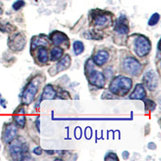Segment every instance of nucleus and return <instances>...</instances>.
I'll return each mask as SVG.
<instances>
[{"mask_svg":"<svg viewBox=\"0 0 161 161\" xmlns=\"http://www.w3.org/2000/svg\"><path fill=\"white\" fill-rule=\"evenodd\" d=\"M49 38L50 40H52L53 44L56 46L60 45V44H63L66 40H68L69 39L68 36H67L64 33H63L62 31H54L52 33H50Z\"/></svg>","mask_w":161,"mask_h":161,"instance_id":"ddd939ff","label":"nucleus"},{"mask_svg":"<svg viewBox=\"0 0 161 161\" xmlns=\"http://www.w3.org/2000/svg\"><path fill=\"white\" fill-rule=\"evenodd\" d=\"M25 2L24 0H16L14 3L12 4V8L15 11H19L21 8H23L25 6Z\"/></svg>","mask_w":161,"mask_h":161,"instance_id":"a878e982","label":"nucleus"},{"mask_svg":"<svg viewBox=\"0 0 161 161\" xmlns=\"http://www.w3.org/2000/svg\"><path fill=\"white\" fill-rule=\"evenodd\" d=\"M45 152H46V153H48V155H53V154L54 153V151H48V150H46Z\"/></svg>","mask_w":161,"mask_h":161,"instance_id":"473e14b6","label":"nucleus"},{"mask_svg":"<svg viewBox=\"0 0 161 161\" xmlns=\"http://www.w3.org/2000/svg\"><path fill=\"white\" fill-rule=\"evenodd\" d=\"M9 152L13 159H24L26 152H28V147H26L25 143H21L18 141L13 140L11 143Z\"/></svg>","mask_w":161,"mask_h":161,"instance_id":"423d86ee","label":"nucleus"},{"mask_svg":"<svg viewBox=\"0 0 161 161\" xmlns=\"http://www.w3.org/2000/svg\"><path fill=\"white\" fill-rule=\"evenodd\" d=\"M16 29L15 26L12 25L8 20L4 19H0V31L3 33H10L13 32Z\"/></svg>","mask_w":161,"mask_h":161,"instance_id":"6ab92c4d","label":"nucleus"},{"mask_svg":"<svg viewBox=\"0 0 161 161\" xmlns=\"http://www.w3.org/2000/svg\"><path fill=\"white\" fill-rule=\"evenodd\" d=\"M129 155H130V154H129V152H127V151H124V152H123V153H122V156H123V158L124 159H127L129 158Z\"/></svg>","mask_w":161,"mask_h":161,"instance_id":"c756f323","label":"nucleus"},{"mask_svg":"<svg viewBox=\"0 0 161 161\" xmlns=\"http://www.w3.org/2000/svg\"><path fill=\"white\" fill-rule=\"evenodd\" d=\"M2 13H3V8L2 7H0V15H2Z\"/></svg>","mask_w":161,"mask_h":161,"instance_id":"72a5a7b5","label":"nucleus"},{"mask_svg":"<svg viewBox=\"0 0 161 161\" xmlns=\"http://www.w3.org/2000/svg\"><path fill=\"white\" fill-rule=\"evenodd\" d=\"M109 59V53L107 51L101 50L97 52L93 57V61L95 64L98 66H102L107 62Z\"/></svg>","mask_w":161,"mask_h":161,"instance_id":"4468645a","label":"nucleus"},{"mask_svg":"<svg viewBox=\"0 0 161 161\" xmlns=\"http://www.w3.org/2000/svg\"><path fill=\"white\" fill-rule=\"evenodd\" d=\"M57 96V92L53 89V86L50 84L46 85L44 86V90H43L42 95H41V98H40V102L38 103L39 106H40V103L41 101L44 100V99H54Z\"/></svg>","mask_w":161,"mask_h":161,"instance_id":"f3484780","label":"nucleus"},{"mask_svg":"<svg viewBox=\"0 0 161 161\" xmlns=\"http://www.w3.org/2000/svg\"><path fill=\"white\" fill-rule=\"evenodd\" d=\"M91 19L96 27L103 28L111 24V16L109 12H104L101 10H93L91 13Z\"/></svg>","mask_w":161,"mask_h":161,"instance_id":"20e7f679","label":"nucleus"},{"mask_svg":"<svg viewBox=\"0 0 161 161\" xmlns=\"http://www.w3.org/2000/svg\"><path fill=\"white\" fill-rule=\"evenodd\" d=\"M0 98H1V94H0Z\"/></svg>","mask_w":161,"mask_h":161,"instance_id":"c9c22d12","label":"nucleus"},{"mask_svg":"<svg viewBox=\"0 0 161 161\" xmlns=\"http://www.w3.org/2000/svg\"><path fill=\"white\" fill-rule=\"evenodd\" d=\"M63 56V49L60 48L58 46H56L55 48H53L50 53V60L52 61L60 60Z\"/></svg>","mask_w":161,"mask_h":161,"instance_id":"aec40b11","label":"nucleus"},{"mask_svg":"<svg viewBox=\"0 0 161 161\" xmlns=\"http://www.w3.org/2000/svg\"><path fill=\"white\" fill-rule=\"evenodd\" d=\"M36 129H37V130H38V131L40 132V118H38V119H37V120H36Z\"/></svg>","mask_w":161,"mask_h":161,"instance_id":"2f4dec72","label":"nucleus"},{"mask_svg":"<svg viewBox=\"0 0 161 161\" xmlns=\"http://www.w3.org/2000/svg\"><path fill=\"white\" fill-rule=\"evenodd\" d=\"M57 120H127V119H57Z\"/></svg>","mask_w":161,"mask_h":161,"instance_id":"b1692460","label":"nucleus"},{"mask_svg":"<svg viewBox=\"0 0 161 161\" xmlns=\"http://www.w3.org/2000/svg\"><path fill=\"white\" fill-rule=\"evenodd\" d=\"M152 44L148 38L144 36H139L135 42V50L138 57H143L150 53Z\"/></svg>","mask_w":161,"mask_h":161,"instance_id":"39448f33","label":"nucleus"},{"mask_svg":"<svg viewBox=\"0 0 161 161\" xmlns=\"http://www.w3.org/2000/svg\"><path fill=\"white\" fill-rule=\"evenodd\" d=\"M147 93L145 90L144 86L142 84H137L135 87V90L132 92L130 95V99H135V100H143L146 97Z\"/></svg>","mask_w":161,"mask_h":161,"instance_id":"2eb2a0df","label":"nucleus"},{"mask_svg":"<svg viewBox=\"0 0 161 161\" xmlns=\"http://www.w3.org/2000/svg\"><path fill=\"white\" fill-rule=\"evenodd\" d=\"M0 150H1V144H0Z\"/></svg>","mask_w":161,"mask_h":161,"instance_id":"f704fd0d","label":"nucleus"},{"mask_svg":"<svg viewBox=\"0 0 161 161\" xmlns=\"http://www.w3.org/2000/svg\"><path fill=\"white\" fill-rule=\"evenodd\" d=\"M48 44V39L43 34H40L39 36H35L31 38V49H35L37 47H42V46H46Z\"/></svg>","mask_w":161,"mask_h":161,"instance_id":"dca6fc26","label":"nucleus"},{"mask_svg":"<svg viewBox=\"0 0 161 161\" xmlns=\"http://www.w3.org/2000/svg\"><path fill=\"white\" fill-rule=\"evenodd\" d=\"M37 58H38L39 61L42 64H45L48 62V51L44 48V46L40 47L39 48V53L37 55Z\"/></svg>","mask_w":161,"mask_h":161,"instance_id":"412c9836","label":"nucleus"},{"mask_svg":"<svg viewBox=\"0 0 161 161\" xmlns=\"http://www.w3.org/2000/svg\"><path fill=\"white\" fill-rule=\"evenodd\" d=\"M13 114H14L13 119H14L15 125L20 128H24L26 124V112L24 107L19 106Z\"/></svg>","mask_w":161,"mask_h":161,"instance_id":"f8f14e48","label":"nucleus"},{"mask_svg":"<svg viewBox=\"0 0 161 161\" xmlns=\"http://www.w3.org/2000/svg\"><path fill=\"white\" fill-rule=\"evenodd\" d=\"M147 147L151 149V150H155V149H156V145L154 143H152V142H151V143L147 144Z\"/></svg>","mask_w":161,"mask_h":161,"instance_id":"c85d7f7f","label":"nucleus"},{"mask_svg":"<svg viewBox=\"0 0 161 161\" xmlns=\"http://www.w3.org/2000/svg\"><path fill=\"white\" fill-rule=\"evenodd\" d=\"M40 86V80L37 78H33L27 84L25 89L23 91L22 103L25 106H28L32 103L38 92V88Z\"/></svg>","mask_w":161,"mask_h":161,"instance_id":"f03ea898","label":"nucleus"},{"mask_svg":"<svg viewBox=\"0 0 161 161\" xmlns=\"http://www.w3.org/2000/svg\"><path fill=\"white\" fill-rule=\"evenodd\" d=\"M32 152L35 155H36V156H40V155H42L43 153V149L40 147H35V148L33 149Z\"/></svg>","mask_w":161,"mask_h":161,"instance_id":"cd10ccee","label":"nucleus"},{"mask_svg":"<svg viewBox=\"0 0 161 161\" xmlns=\"http://www.w3.org/2000/svg\"><path fill=\"white\" fill-rule=\"evenodd\" d=\"M116 32L121 35H126L130 31V27H129V21L127 17L125 15H122L118 18L115 23V28H114Z\"/></svg>","mask_w":161,"mask_h":161,"instance_id":"9b49d317","label":"nucleus"},{"mask_svg":"<svg viewBox=\"0 0 161 161\" xmlns=\"http://www.w3.org/2000/svg\"><path fill=\"white\" fill-rule=\"evenodd\" d=\"M6 103V100L5 99H1L0 98V105L3 107V108H6L7 107V105L5 104Z\"/></svg>","mask_w":161,"mask_h":161,"instance_id":"7c9ffc66","label":"nucleus"},{"mask_svg":"<svg viewBox=\"0 0 161 161\" xmlns=\"http://www.w3.org/2000/svg\"><path fill=\"white\" fill-rule=\"evenodd\" d=\"M159 19H160V15H159V13H154V14L152 15V16L149 18L148 22H147V25L150 26V27H153V26L156 25V24L159 23Z\"/></svg>","mask_w":161,"mask_h":161,"instance_id":"5701e85b","label":"nucleus"},{"mask_svg":"<svg viewBox=\"0 0 161 161\" xmlns=\"http://www.w3.org/2000/svg\"><path fill=\"white\" fill-rule=\"evenodd\" d=\"M123 69L130 75H138L141 71L142 66L140 63L134 57H127L123 61Z\"/></svg>","mask_w":161,"mask_h":161,"instance_id":"0eeeda50","label":"nucleus"},{"mask_svg":"<svg viewBox=\"0 0 161 161\" xmlns=\"http://www.w3.org/2000/svg\"><path fill=\"white\" fill-rule=\"evenodd\" d=\"M132 87V80L129 77L119 76L113 79L109 87V90L112 93L115 95L123 96L126 95L130 91Z\"/></svg>","mask_w":161,"mask_h":161,"instance_id":"f257e3e1","label":"nucleus"},{"mask_svg":"<svg viewBox=\"0 0 161 161\" xmlns=\"http://www.w3.org/2000/svg\"><path fill=\"white\" fill-rule=\"evenodd\" d=\"M27 43L26 36L21 32L13 33L8 38V47L13 52H20L24 48Z\"/></svg>","mask_w":161,"mask_h":161,"instance_id":"7ed1b4c3","label":"nucleus"},{"mask_svg":"<svg viewBox=\"0 0 161 161\" xmlns=\"http://www.w3.org/2000/svg\"><path fill=\"white\" fill-rule=\"evenodd\" d=\"M73 50H74V53L77 56L80 55L85 50L84 44L81 41H80V40H76V41H74V43L73 44Z\"/></svg>","mask_w":161,"mask_h":161,"instance_id":"4be33fe9","label":"nucleus"},{"mask_svg":"<svg viewBox=\"0 0 161 161\" xmlns=\"http://www.w3.org/2000/svg\"><path fill=\"white\" fill-rule=\"evenodd\" d=\"M156 103L154 101L150 100V99H147V100L145 101V110H151V111H153L155 109H156Z\"/></svg>","mask_w":161,"mask_h":161,"instance_id":"393cba45","label":"nucleus"},{"mask_svg":"<svg viewBox=\"0 0 161 161\" xmlns=\"http://www.w3.org/2000/svg\"><path fill=\"white\" fill-rule=\"evenodd\" d=\"M71 64V58L69 55H65L64 57L60 58L58 63L57 64L56 67H57V70L58 73L64 71L69 68Z\"/></svg>","mask_w":161,"mask_h":161,"instance_id":"a211bd4d","label":"nucleus"},{"mask_svg":"<svg viewBox=\"0 0 161 161\" xmlns=\"http://www.w3.org/2000/svg\"><path fill=\"white\" fill-rule=\"evenodd\" d=\"M88 80L90 84L94 86L97 88H103L106 84V78L102 72L98 70L93 69L90 72L88 75Z\"/></svg>","mask_w":161,"mask_h":161,"instance_id":"1a4fd4ad","label":"nucleus"},{"mask_svg":"<svg viewBox=\"0 0 161 161\" xmlns=\"http://www.w3.org/2000/svg\"><path fill=\"white\" fill-rule=\"evenodd\" d=\"M143 84L146 86V87L150 91H153L156 89L159 83V79H158L156 73L153 70L147 71L143 76Z\"/></svg>","mask_w":161,"mask_h":161,"instance_id":"9d476101","label":"nucleus"},{"mask_svg":"<svg viewBox=\"0 0 161 161\" xmlns=\"http://www.w3.org/2000/svg\"><path fill=\"white\" fill-rule=\"evenodd\" d=\"M17 136V126L12 123H6L3 126L2 139L3 143H11Z\"/></svg>","mask_w":161,"mask_h":161,"instance_id":"6e6552de","label":"nucleus"},{"mask_svg":"<svg viewBox=\"0 0 161 161\" xmlns=\"http://www.w3.org/2000/svg\"><path fill=\"white\" fill-rule=\"evenodd\" d=\"M119 158H118L117 155L115 153H114V152H108V153L106 154V156L104 158V160H119Z\"/></svg>","mask_w":161,"mask_h":161,"instance_id":"bb28decb","label":"nucleus"}]
</instances>
